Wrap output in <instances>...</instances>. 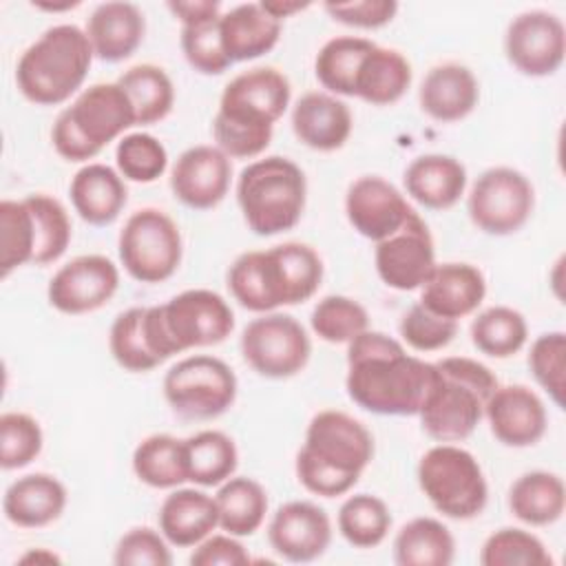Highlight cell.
Listing matches in <instances>:
<instances>
[{
	"instance_id": "1",
	"label": "cell",
	"mask_w": 566,
	"mask_h": 566,
	"mask_svg": "<svg viewBox=\"0 0 566 566\" xmlns=\"http://www.w3.org/2000/svg\"><path fill=\"white\" fill-rule=\"evenodd\" d=\"M436 365L407 354L385 332L365 329L347 343V396L378 416H418Z\"/></svg>"
},
{
	"instance_id": "2",
	"label": "cell",
	"mask_w": 566,
	"mask_h": 566,
	"mask_svg": "<svg viewBox=\"0 0 566 566\" xmlns=\"http://www.w3.org/2000/svg\"><path fill=\"white\" fill-rule=\"evenodd\" d=\"M290 80L274 66L234 75L219 99L212 137L230 159L259 157L272 142L274 124L290 106Z\"/></svg>"
},
{
	"instance_id": "3",
	"label": "cell",
	"mask_w": 566,
	"mask_h": 566,
	"mask_svg": "<svg viewBox=\"0 0 566 566\" xmlns=\"http://www.w3.org/2000/svg\"><path fill=\"white\" fill-rule=\"evenodd\" d=\"M323 281L318 252L301 241L243 252L228 270L232 298L250 312H274L281 305L310 301Z\"/></svg>"
},
{
	"instance_id": "4",
	"label": "cell",
	"mask_w": 566,
	"mask_h": 566,
	"mask_svg": "<svg viewBox=\"0 0 566 566\" xmlns=\"http://www.w3.org/2000/svg\"><path fill=\"white\" fill-rule=\"evenodd\" d=\"M374 458L369 429L345 411H318L296 453V478L314 495L336 497L349 493Z\"/></svg>"
},
{
	"instance_id": "5",
	"label": "cell",
	"mask_w": 566,
	"mask_h": 566,
	"mask_svg": "<svg viewBox=\"0 0 566 566\" xmlns=\"http://www.w3.org/2000/svg\"><path fill=\"white\" fill-rule=\"evenodd\" d=\"M433 365L436 378L418 411L422 431L436 442L467 440L500 382L484 363L469 356H447Z\"/></svg>"
},
{
	"instance_id": "6",
	"label": "cell",
	"mask_w": 566,
	"mask_h": 566,
	"mask_svg": "<svg viewBox=\"0 0 566 566\" xmlns=\"http://www.w3.org/2000/svg\"><path fill=\"white\" fill-rule=\"evenodd\" d=\"M95 53L75 24L49 27L15 64L20 93L38 106H57L84 84Z\"/></svg>"
},
{
	"instance_id": "7",
	"label": "cell",
	"mask_w": 566,
	"mask_h": 566,
	"mask_svg": "<svg viewBox=\"0 0 566 566\" xmlns=\"http://www.w3.org/2000/svg\"><path fill=\"white\" fill-rule=\"evenodd\" d=\"M137 126L135 108L117 82L84 88L53 122L51 142L66 161H88Z\"/></svg>"
},
{
	"instance_id": "8",
	"label": "cell",
	"mask_w": 566,
	"mask_h": 566,
	"mask_svg": "<svg viewBox=\"0 0 566 566\" xmlns=\"http://www.w3.org/2000/svg\"><path fill=\"white\" fill-rule=\"evenodd\" d=\"M144 325L150 349L164 363L175 354L223 343L234 329V312L221 294L197 287L146 307Z\"/></svg>"
},
{
	"instance_id": "9",
	"label": "cell",
	"mask_w": 566,
	"mask_h": 566,
	"mask_svg": "<svg viewBox=\"0 0 566 566\" xmlns=\"http://www.w3.org/2000/svg\"><path fill=\"white\" fill-rule=\"evenodd\" d=\"M307 201L303 170L287 157L270 155L248 164L237 179V203L248 228L259 237L292 230Z\"/></svg>"
},
{
	"instance_id": "10",
	"label": "cell",
	"mask_w": 566,
	"mask_h": 566,
	"mask_svg": "<svg viewBox=\"0 0 566 566\" xmlns=\"http://www.w3.org/2000/svg\"><path fill=\"white\" fill-rule=\"evenodd\" d=\"M416 473L420 491L444 517L471 520L484 511L489 484L471 451L440 442L422 453Z\"/></svg>"
},
{
	"instance_id": "11",
	"label": "cell",
	"mask_w": 566,
	"mask_h": 566,
	"mask_svg": "<svg viewBox=\"0 0 566 566\" xmlns=\"http://www.w3.org/2000/svg\"><path fill=\"white\" fill-rule=\"evenodd\" d=\"M164 398L188 420H212L237 400V376L217 356L195 354L175 363L164 376Z\"/></svg>"
},
{
	"instance_id": "12",
	"label": "cell",
	"mask_w": 566,
	"mask_h": 566,
	"mask_svg": "<svg viewBox=\"0 0 566 566\" xmlns=\"http://www.w3.org/2000/svg\"><path fill=\"white\" fill-rule=\"evenodd\" d=\"M117 252L124 270L135 281L161 283L181 263V232L164 210L142 208L126 219L117 239Z\"/></svg>"
},
{
	"instance_id": "13",
	"label": "cell",
	"mask_w": 566,
	"mask_h": 566,
	"mask_svg": "<svg viewBox=\"0 0 566 566\" xmlns=\"http://www.w3.org/2000/svg\"><path fill=\"white\" fill-rule=\"evenodd\" d=\"M535 206L528 177L509 166L484 170L471 186L467 210L473 226L493 237H506L526 226Z\"/></svg>"
},
{
	"instance_id": "14",
	"label": "cell",
	"mask_w": 566,
	"mask_h": 566,
	"mask_svg": "<svg viewBox=\"0 0 566 566\" xmlns=\"http://www.w3.org/2000/svg\"><path fill=\"white\" fill-rule=\"evenodd\" d=\"M243 360L265 378H292L305 369L312 340L290 314L265 312L250 321L241 334Z\"/></svg>"
},
{
	"instance_id": "15",
	"label": "cell",
	"mask_w": 566,
	"mask_h": 566,
	"mask_svg": "<svg viewBox=\"0 0 566 566\" xmlns=\"http://www.w3.org/2000/svg\"><path fill=\"white\" fill-rule=\"evenodd\" d=\"M504 53L513 69L528 77L553 75L566 53L564 22L544 9L515 15L504 33Z\"/></svg>"
},
{
	"instance_id": "16",
	"label": "cell",
	"mask_w": 566,
	"mask_h": 566,
	"mask_svg": "<svg viewBox=\"0 0 566 566\" xmlns=\"http://www.w3.org/2000/svg\"><path fill=\"white\" fill-rule=\"evenodd\" d=\"M374 263L380 281L398 292L422 287L436 268V245L424 219L413 212L400 230L376 243Z\"/></svg>"
},
{
	"instance_id": "17",
	"label": "cell",
	"mask_w": 566,
	"mask_h": 566,
	"mask_svg": "<svg viewBox=\"0 0 566 566\" xmlns=\"http://www.w3.org/2000/svg\"><path fill=\"white\" fill-rule=\"evenodd\" d=\"M119 287V270L104 254H82L64 263L49 281L51 307L62 314H88L104 307Z\"/></svg>"
},
{
	"instance_id": "18",
	"label": "cell",
	"mask_w": 566,
	"mask_h": 566,
	"mask_svg": "<svg viewBox=\"0 0 566 566\" xmlns=\"http://www.w3.org/2000/svg\"><path fill=\"white\" fill-rule=\"evenodd\" d=\"M413 212L405 195L378 175L358 177L345 195L347 221L360 237L374 243L400 230Z\"/></svg>"
},
{
	"instance_id": "19",
	"label": "cell",
	"mask_w": 566,
	"mask_h": 566,
	"mask_svg": "<svg viewBox=\"0 0 566 566\" xmlns=\"http://www.w3.org/2000/svg\"><path fill=\"white\" fill-rule=\"evenodd\" d=\"M232 181L230 157L210 144L184 150L170 170L172 195L192 210H210L219 206Z\"/></svg>"
},
{
	"instance_id": "20",
	"label": "cell",
	"mask_w": 566,
	"mask_h": 566,
	"mask_svg": "<svg viewBox=\"0 0 566 566\" xmlns=\"http://www.w3.org/2000/svg\"><path fill=\"white\" fill-rule=\"evenodd\" d=\"M270 546L287 562L318 559L332 542L329 515L314 502L292 500L276 509L268 524Z\"/></svg>"
},
{
	"instance_id": "21",
	"label": "cell",
	"mask_w": 566,
	"mask_h": 566,
	"mask_svg": "<svg viewBox=\"0 0 566 566\" xmlns=\"http://www.w3.org/2000/svg\"><path fill=\"white\" fill-rule=\"evenodd\" d=\"M491 433L506 447L524 449L542 440L548 413L542 398L526 385L495 387L484 407Z\"/></svg>"
},
{
	"instance_id": "22",
	"label": "cell",
	"mask_w": 566,
	"mask_h": 566,
	"mask_svg": "<svg viewBox=\"0 0 566 566\" xmlns=\"http://www.w3.org/2000/svg\"><path fill=\"white\" fill-rule=\"evenodd\" d=\"M420 303L438 316L460 321L473 314L486 296V279L471 263H436L420 287Z\"/></svg>"
},
{
	"instance_id": "23",
	"label": "cell",
	"mask_w": 566,
	"mask_h": 566,
	"mask_svg": "<svg viewBox=\"0 0 566 566\" xmlns=\"http://www.w3.org/2000/svg\"><path fill=\"white\" fill-rule=\"evenodd\" d=\"M352 111L332 93L310 91L292 108V130L312 150L332 153L345 146L352 135Z\"/></svg>"
},
{
	"instance_id": "24",
	"label": "cell",
	"mask_w": 566,
	"mask_h": 566,
	"mask_svg": "<svg viewBox=\"0 0 566 566\" xmlns=\"http://www.w3.org/2000/svg\"><path fill=\"white\" fill-rule=\"evenodd\" d=\"M480 99V84L473 71L458 62L433 66L418 91L420 108L436 122L451 124L473 113Z\"/></svg>"
},
{
	"instance_id": "25",
	"label": "cell",
	"mask_w": 566,
	"mask_h": 566,
	"mask_svg": "<svg viewBox=\"0 0 566 566\" xmlns=\"http://www.w3.org/2000/svg\"><path fill=\"white\" fill-rule=\"evenodd\" d=\"M84 31L95 57L122 62L139 49L146 20L142 9L133 2H102L91 11Z\"/></svg>"
},
{
	"instance_id": "26",
	"label": "cell",
	"mask_w": 566,
	"mask_h": 566,
	"mask_svg": "<svg viewBox=\"0 0 566 566\" xmlns=\"http://www.w3.org/2000/svg\"><path fill=\"white\" fill-rule=\"evenodd\" d=\"M402 184L416 203L429 210H447L464 195L467 168L451 155L429 153L416 157L405 168Z\"/></svg>"
},
{
	"instance_id": "27",
	"label": "cell",
	"mask_w": 566,
	"mask_h": 566,
	"mask_svg": "<svg viewBox=\"0 0 566 566\" xmlns=\"http://www.w3.org/2000/svg\"><path fill=\"white\" fill-rule=\"evenodd\" d=\"M219 35L230 64L250 62L276 46L281 20L272 18L261 2L237 4L219 15Z\"/></svg>"
},
{
	"instance_id": "28",
	"label": "cell",
	"mask_w": 566,
	"mask_h": 566,
	"mask_svg": "<svg viewBox=\"0 0 566 566\" xmlns=\"http://www.w3.org/2000/svg\"><path fill=\"white\" fill-rule=\"evenodd\" d=\"M66 500V489L55 475L29 473L9 484L2 497V511L20 528H42L64 513Z\"/></svg>"
},
{
	"instance_id": "29",
	"label": "cell",
	"mask_w": 566,
	"mask_h": 566,
	"mask_svg": "<svg viewBox=\"0 0 566 566\" xmlns=\"http://www.w3.org/2000/svg\"><path fill=\"white\" fill-rule=\"evenodd\" d=\"M69 197L82 221L91 226H108L124 210L128 190L115 168L106 164H86L73 175Z\"/></svg>"
},
{
	"instance_id": "30",
	"label": "cell",
	"mask_w": 566,
	"mask_h": 566,
	"mask_svg": "<svg viewBox=\"0 0 566 566\" xmlns=\"http://www.w3.org/2000/svg\"><path fill=\"white\" fill-rule=\"evenodd\" d=\"M159 531L170 546L190 548L219 526L214 495L199 489H175L159 506Z\"/></svg>"
},
{
	"instance_id": "31",
	"label": "cell",
	"mask_w": 566,
	"mask_h": 566,
	"mask_svg": "<svg viewBox=\"0 0 566 566\" xmlns=\"http://www.w3.org/2000/svg\"><path fill=\"white\" fill-rule=\"evenodd\" d=\"M411 77V64L400 51L374 44L360 62L354 97L374 106H389L407 93Z\"/></svg>"
},
{
	"instance_id": "32",
	"label": "cell",
	"mask_w": 566,
	"mask_h": 566,
	"mask_svg": "<svg viewBox=\"0 0 566 566\" xmlns=\"http://www.w3.org/2000/svg\"><path fill=\"white\" fill-rule=\"evenodd\" d=\"M511 513L528 526L555 524L566 509V489L557 473L528 471L509 489Z\"/></svg>"
},
{
	"instance_id": "33",
	"label": "cell",
	"mask_w": 566,
	"mask_h": 566,
	"mask_svg": "<svg viewBox=\"0 0 566 566\" xmlns=\"http://www.w3.org/2000/svg\"><path fill=\"white\" fill-rule=\"evenodd\" d=\"M184 460L188 482L199 486H219L234 475L239 451L228 433L219 429H203L184 440Z\"/></svg>"
},
{
	"instance_id": "34",
	"label": "cell",
	"mask_w": 566,
	"mask_h": 566,
	"mask_svg": "<svg viewBox=\"0 0 566 566\" xmlns=\"http://www.w3.org/2000/svg\"><path fill=\"white\" fill-rule=\"evenodd\" d=\"M214 502L219 528L234 537L254 535L265 522L268 493L254 478H228L223 484H219Z\"/></svg>"
},
{
	"instance_id": "35",
	"label": "cell",
	"mask_w": 566,
	"mask_h": 566,
	"mask_svg": "<svg viewBox=\"0 0 566 566\" xmlns=\"http://www.w3.org/2000/svg\"><path fill=\"white\" fill-rule=\"evenodd\" d=\"M455 557L451 531L433 517L409 520L394 539V559L400 566H449Z\"/></svg>"
},
{
	"instance_id": "36",
	"label": "cell",
	"mask_w": 566,
	"mask_h": 566,
	"mask_svg": "<svg viewBox=\"0 0 566 566\" xmlns=\"http://www.w3.org/2000/svg\"><path fill=\"white\" fill-rule=\"evenodd\" d=\"M374 44L376 42L358 35H338L327 40L314 60V73L321 86L336 97H354L360 62Z\"/></svg>"
},
{
	"instance_id": "37",
	"label": "cell",
	"mask_w": 566,
	"mask_h": 566,
	"mask_svg": "<svg viewBox=\"0 0 566 566\" xmlns=\"http://www.w3.org/2000/svg\"><path fill=\"white\" fill-rule=\"evenodd\" d=\"M133 471L139 482L153 489H177L188 482L184 440L170 433H153L133 451Z\"/></svg>"
},
{
	"instance_id": "38",
	"label": "cell",
	"mask_w": 566,
	"mask_h": 566,
	"mask_svg": "<svg viewBox=\"0 0 566 566\" xmlns=\"http://www.w3.org/2000/svg\"><path fill=\"white\" fill-rule=\"evenodd\" d=\"M126 91L139 126H150L168 117L175 104V86L168 73L155 64H135L117 77Z\"/></svg>"
},
{
	"instance_id": "39",
	"label": "cell",
	"mask_w": 566,
	"mask_h": 566,
	"mask_svg": "<svg viewBox=\"0 0 566 566\" xmlns=\"http://www.w3.org/2000/svg\"><path fill=\"white\" fill-rule=\"evenodd\" d=\"M38 250L35 217L27 199L0 201V279L33 263Z\"/></svg>"
},
{
	"instance_id": "40",
	"label": "cell",
	"mask_w": 566,
	"mask_h": 566,
	"mask_svg": "<svg viewBox=\"0 0 566 566\" xmlns=\"http://www.w3.org/2000/svg\"><path fill=\"white\" fill-rule=\"evenodd\" d=\"M528 340V325L522 312L509 305H493L471 323V343L491 358L515 356Z\"/></svg>"
},
{
	"instance_id": "41",
	"label": "cell",
	"mask_w": 566,
	"mask_h": 566,
	"mask_svg": "<svg viewBox=\"0 0 566 566\" xmlns=\"http://www.w3.org/2000/svg\"><path fill=\"white\" fill-rule=\"evenodd\" d=\"M336 524L347 544L356 548H374L385 542L391 528V513L378 495L356 493L340 504Z\"/></svg>"
},
{
	"instance_id": "42",
	"label": "cell",
	"mask_w": 566,
	"mask_h": 566,
	"mask_svg": "<svg viewBox=\"0 0 566 566\" xmlns=\"http://www.w3.org/2000/svg\"><path fill=\"white\" fill-rule=\"evenodd\" d=\"M144 312L146 307H128L126 312L117 314L108 332V349L115 363L135 374H144L161 365V360L150 349Z\"/></svg>"
},
{
	"instance_id": "43",
	"label": "cell",
	"mask_w": 566,
	"mask_h": 566,
	"mask_svg": "<svg viewBox=\"0 0 566 566\" xmlns=\"http://www.w3.org/2000/svg\"><path fill=\"white\" fill-rule=\"evenodd\" d=\"M482 566H551L553 557L531 531L504 526L491 533L480 548Z\"/></svg>"
},
{
	"instance_id": "44",
	"label": "cell",
	"mask_w": 566,
	"mask_h": 566,
	"mask_svg": "<svg viewBox=\"0 0 566 566\" xmlns=\"http://www.w3.org/2000/svg\"><path fill=\"white\" fill-rule=\"evenodd\" d=\"M312 332L325 343H349L365 329H369L367 310L343 294H329L321 298L310 316Z\"/></svg>"
},
{
	"instance_id": "45",
	"label": "cell",
	"mask_w": 566,
	"mask_h": 566,
	"mask_svg": "<svg viewBox=\"0 0 566 566\" xmlns=\"http://www.w3.org/2000/svg\"><path fill=\"white\" fill-rule=\"evenodd\" d=\"M27 203L33 210L35 217V228H38V250L33 265H46L57 261L69 243H71V219L66 208L55 199L44 192L27 195Z\"/></svg>"
},
{
	"instance_id": "46",
	"label": "cell",
	"mask_w": 566,
	"mask_h": 566,
	"mask_svg": "<svg viewBox=\"0 0 566 566\" xmlns=\"http://www.w3.org/2000/svg\"><path fill=\"white\" fill-rule=\"evenodd\" d=\"M115 164L124 179L150 184L168 168V150L150 133H128L117 142Z\"/></svg>"
},
{
	"instance_id": "47",
	"label": "cell",
	"mask_w": 566,
	"mask_h": 566,
	"mask_svg": "<svg viewBox=\"0 0 566 566\" xmlns=\"http://www.w3.org/2000/svg\"><path fill=\"white\" fill-rule=\"evenodd\" d=\"M44 444L40 422L22 411L0 416V467L4 471L31 464Z\"/></svg>"
},
{
	"instance_id": "48",
	"label": "cell",
	"mask_w": 566,
	"mask_h": 566,
	"mask_svg": "<svg viewBox=\"0 0 566 566\" xmlns=\"http://www.w3.org/2000/svg\"><path fill=\"white\" fill-rule=\"evenodd\" d=\"M528 369L535 382L564 407V369H566V334L546 332L537 336L528 349Z\"/></svg>"
},
{
	"instance_id": "49",
	"label": "cell",
	"mask_w": 566,
	"mask_h": 566,
	"mask_svg": "<svg viewBox=\"0 0 566 566\" xmlns=\"http://www.w3.org/2000/svg\"><path fill=\"white\" fill-rule=\"evenodd\" d=\"M179 44L186 62L203 75H219L230 66L221 46L219 18L181 27Z\"/></svg>"
},
{
	"instance_id": "50",
	"label": "cell",
	"mask_w": 566,
	"mask_h": 566,
	"mask_svg": "<svg viewBox=\"0 0 566 566\" xmlns=\"http://www.w3.org/2000/svg\"><path fill=\"white\" fill-rule=\"evenodd\" d=\"M458 334V321L427 310L422 303L411 305L400 318V338L416 352H438Z\"/></svg>"
},
{
	"instance_id": "51",
	"label": "cell",
	"mask_w": 566,
	"mask_h": 566,
	"mask_svg": "<svg viewBox=\"0 0 566 566\" xmlns=\"http://www.w3.org/2000/svg\"><path fill=\"white\" fill-rule=\"evenodd\" d=\"M113 562L117 566H170L172 555L168 539L161 533L148 526H137L119 537Z\"/></svg>"
},
{
	"instance_id": "52",
	"label": "cell",
	"mask_w": 566,
	"mask_h": 566,
	"mask_svg": "<svg viewBox=\"0 0 566 566\" xmlns=\"http://www.w3.org/2000/svg\"><path fill=\"white\" fill-rule=\"evenodd\" d=\"M325 11L332 20L356 27V29H378L394 20L398 11L396 0H354V2H327Z\"/></svg>"
},
{
	"instance_id": "53",
	"label": "cell",
	"mask_w": 566,
	"mask_h": 566,
	"mask_svg": "<svg viewBox=\"0 0 566 566\" xmlns=\"http://www.w3.org/2000/svg\"><path fill=\"white\" fill-rule=\"evenodd\" d=\"M192 566H245L250 564V555L239 537L226 535H208L201 539L190 553Z\"/></svg>"
},
{
	"instance_id": "54",
	"label": "cell",
	"mask_w": 566,
	"mask_h": 566,
	"mask_svg": "<svg viewBox=\"0 0 566 566\" xmlns=\"http://www.w3.org/2000/svg\"><path fill=\"white\" fill-rule=\"evenodd\" d=\"M166 7L181 22V27L214 20L221 15V4L217 0H177L168 2Z\"/></svg>"
},
{
	"instance_id": "55",
	"label": "cell",
	"mask_w": 566,
	"mask_h": 566,
	"mask_svg": "<svg viewBox=\"0 0 566 566\" xmlns=\"http://www.w3.org/2000/svg\"><path fill=\"white\" fill-rule=\"evenodd\" d=\"M261 7L276 20H283V18H290L303 9L310 7V2H294V0H263Z\"/></svg>"
},
{
	"instance_id": "56",
	"label": "cell",
	"mask_w": 566,
	"mask_h": 566,
	"mask_svg": "<svg viewBox=\"0 0 566 566\" xmlns=\"http://www.w3.org/2000/svg\"><path fill=\"white\" fill-rule=\"evenodd\" d=\"M20 562L22 564H27V562H49V564H57L60 562V557L55 555V553H49L46 548H38V551H29V553H24L22 557H20Z\"/></svg>"
},
{
	"instance_id": "57",
	"label": "cell",
	"mask_w": 566,
	"mask_h": 566,
	"mask_svg": "<svg viewBox=\"0 0 566 566\" xmlns=\"http://www.w3.org/2000/svg\"><path fill=\"white\" fill-rule=\"evenodd\" d=\"M80 2H62V4H51V2H33V7L44 9V11H69L73 7H77Z\"/></svg>"
}]
</instances>
